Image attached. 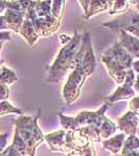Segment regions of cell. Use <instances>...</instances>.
Returning <instances> with one entry per match:
<instances>
[{
  "label": "cell",
  "instance_id": "33",
  "mask_svg": "<svg viewBox=\"0 0 139 156\" xmlns=\"http://www.w3.org/2000/svg\"><path fill=\"white\" fill-rule=\"evenodd\" d=\"M131 3L135 4V9L139 12V0H135V1H131Z\"/></svg>",
  "mask_w": 139,
  "mask_h": 156
},
{
  "label": "cell",
  "instance_id": "15",
  "mask_svg": "<svg viewBox=\"0 0 139 156\" xmlns=\"http://www.w3.org/2000/svg\"><path fill=\"white\" fill-rule=\"evenodd\" d=\"M126 140H127V135L121 132L118 133V134H115L114 136L110 137L109 140H102V144L103 148L112 153L113 155H117L120 154L121 151H122Z\"/></svg>",
  "mask_w": 139,
  "mask_h": 156
},
{
  "label": "cell",
  "instance_id": "17",
  "mask_svg": "<svg viewBox=\"0 0 139 156\" xmlns=\"http://www.w3.org/2000/svg\"><path fill=\"white\" fill-rule=\"evenodd\" d=\"M117 128L118 126L112 120H110L109 118L106 117V119L102 125V128H100V137H102V140H109L110 137L114 136Z\"/></svg>",
  "mask_w": 139,
  "mask_h": 156
},
{
  "label": "cell",
  "instance_id": "35",
  "mask_svg": "<svg viewBox=\"0 0 139 156\" xmlns=\"http://www.w3.org/2000/svg\"><path fill=\"white\" fill-rule=\"evenodd\" d=\"M112 156H120V154H117V155H112Z\"/></svg>",
  "mask_w": 139,
  "mask_h": 156
},
{
  "label": "cell",
  "instance_id": "1",
  "mask_svg": "<svg viewBox=\"0 0 139 156\" xmlns=\"http://www.w3.org/2000/svg\"><path fill=\"white\" fill-rule=\"evenodd\" d=\"M96 60L91 43L89 32L83 34V43L81 47L77 66L68 76L61 92V96L67 105H72L81 96V92L84 87L86 79L94 73Z\"/></svg>",
  "mask_w": 139,
  "mask_h": 156
},
{
  "label": "cell",
  "instance_id": "2",
  "mask_svg": "<svg viewBox=\"0 0 139 156\" xmlns=\"http://www.w3.org/2000/svg\"><path fill=\"white\" fill-rule=\"evenodd\" d=\"M110 106L109 103H103V106L98 108L96 112L82 110L77 117H67L59 112L61 126L66 131L81 129L93 142H102L100 128L106 119V112Z\"/></svg>",
  "mask_w": 139,
  "mask_h": 156
},
{
  "label": "cell",
  "instance_id": "25",
  "mask_svg": "<svg viewBox=\"0 0 139 156\" xmlns=\"http://www.w3.org/2000/svg\"><path fill=\"white\" fill-rule=\"evenodd\" d=\"M129 108L131 112L139 115V96H135L130 100L129 102Z\"/></svg>",
  "mask_w": 139,
  "mask_h": 156
},
{
  "label": "cell",
  "instance_id": "27",
  "mask_svg": "<svg viewBox=\"0 0 139 156\" xmlns=\"http://www.w3.org/2000/svg\"><path fill=\"white\" fill-rule=\"evenodd\" d=\"M11 31L9 30H2L1 34H0V41H1V50L4 46V43L6 41H9L11 40Z\"/></svg>",
  "mask_w": 139,
  "mask_h": 156
},
{
  "label": "cell",
  "instance_id": "18",
  "mask_svg": "<svg viewBox=\"0 0 139 156\" xmlns=\"http://www.w3.org/2000/svg\"><path fill=\"white\" fill-rule=\"evenodd\" d=\"M130 3L131 1H128V0H123V1H112L111 2V7L109 9V15L110 16H119V15L125 14L126 12L130 9Z\"/></svg>",
  "mask_w": 139,
  "mask_h": 156
},
{
  "label": "cell",
  "instance_id": "28",
  "mask_svg": "<svg viewBox=\"0 0 139 156\" xmlns=\"http://www.w3.org/2000/svg\"><path fill=\"white\" fill-rule=\"evenodd\" d=\"M0 85H1V96H0V99H1V101H6L7 98H9V87L4 84H0Z\"/></svg>",
  "mask_w": 139,
  "mask_h": 156
},
{
  "label": "cell",
  "instance_id": "30",
  "mask_svg": "<svg viewBox=\"0 0 139 156\" xmlns=\"http://www.w3.org/2000/svg\"><path fill=\"white\" fill-rule=\"evenodd\" d=\"M132 69L134 70V72H135L136 74L139 75V59L134 60L133 66H132Z\"/></svg>",
  "mask_w": 139,
  "mask_h": 156
},
{
  "label": "cell",
  "instance_id": "6",
  "mask_svg": "<svg viewBox=\"0 0 139 156\" xmlns=\"http://www.w3.org/2000/svg\"><path fill=\"white\" fill-rule=\"evenodd\" d=\"M40 115L41 112L39 110L35 117L23 115L14 120V132H16L26 145V156L36 155L37 148L45 140V135L38 125Z\"/></svg>",
  "mask_w": 139,
  "mask_h": 156
},
{
  "label": "cell",
  "instance_id": "12",
  "mask_svg": "<svg viewBox=\"0 0 139 156\" xmlns=\"http://www.w3.org/2000/svg\"><path fill=\"white\" fill-rule=\"evenodd\" d=\"M66 133L64 129L58 130L52 133H48L45 135V142L47 143L49 149L52 152L65 153V143H66Z\"/></svg>",
  "mask_w": 139,
  "mask_h": 156
},
{
  "label": "cell",
  "instance_id": "14",
  "mask_svg": "<svg viewBox=\"0 0 139 156\" xmlns=\"http://www.w3.org/2000/svg\"><path fill=\"white\" fill-rule=\"evenodd\" d=\"M135 90L133 87H129L127 84H121L120 87H117V90H115L113 94H111L110 96L105 97L103 99V103H109L110 105H112L113 103L121 101V100H128L132 99L136 96Z\"/></svg>",
  "mask_w": 139,
  "mask_h": 156
},
{
  "label": "cell",
  "instance_id": "23",
  "mask_svg": "<svg viewBox=\"0 0 139 156\" xmlns=\"http://www.w3.org/2000/svg\"><path fill=\"white\" fill-rule=\"evenodd\" d=\"M32 1H6V9L26 12Z\"/></svg>",
  "mask_w": 139,
  "mask_h": 156
},
{
  "label": "cell",
  "instance_id": "13",
  "mask_svg": "<svg viewBox=\"0 0 139 156\" xmlns=\"http://www.w3.org/2000/svg\"><path fill=\"white\" fill-rule=\"evenodd\" d=\"M118 36H119V41L118 42L121 44V46L133 57H136L137 59H139V37L132 36V34H128L123 30L118 31Z\"/></svg>",
  "mask_w": 139,
  "mask_h": 156
},
{
  "label": "cell",
  "instance_id": "10",
  "mask_svg": "<svg viewBox=\"0 0 139 156\" xmlns=\"http://www.w3.org/2000/svg\"><path fill=\"white\" fill-rule=\"evenodd\" d=\"M111 2L109 0H80L79 3L83 9V19L88 21L100 12H109Z\"/></svg>",
  "mask_w": 139,
  "mask_h": 156
},
{
  "label": "cell",
  "instance_id": "8",
  "mask_svg": "<svg viewBox=\"0 0 139 156\" xmlns=\"http://www.w3.org/2000/svg\"><path fill=\"white\" fill-rule=\"evenodd\" d=\"M93 146V140L81 129L70 130L66 133L65 153L66 156H84Z\"/></svg>",
  "mask_w": 139,
  "mask_h": 156
},
{
  "label": "cell",
  "instance_id": "5",
  "mask_svg": "<svg viewBox=\"0 0 139 156\" xmlns=\"http://www.w3.org/2000/svg\"><path fill=\"white\" fill-rule=\"evenodd\" d=\"M52 1H32L26 12L28 19L40 37L54 36L61 26V21L51 14Z\"/></svg>",
  "mask_w": 139,
  "mask_h": 156
},
{
  "label": "cell",
  "instance_id": "31",
  "mask_svg": "<svg viewBox=\"0 0 139 156\" xmlns=\"http://www.w3.org/2000/svg\"><path fill=\"white\" fill-rule=\"evenodd\" d=\"M120 156H139V151L138 150H135V151H131V152H128L126 154L121 155Z\"/></svg>",
  "mask_w": 139,
  "mask_h": 156
},
{
  "label": "cell",
  "instance_id": "22",
  "mask_svg": "<svg viewBox=\"0 0 139 156\" xmlns=\"http://www.w3.org/2000/svg\"><path fill=\"white\" fill-rule=\"evenodd\" d=\"M65 3H66V1H64V0H55V1H52L51 14L54 15V17L55 19L60 20V21L63 18Z\"/></svg>",
  "mask_w": 139,
  "mask_h": 156
},
{
  "label": "cell",
  "instance_id": "3",
  "mask_svg": "<svg viewBox=\"0 0 139 156\" xmlns=\"http://www.w3.org/2000/svg\"><path fill=\"white\" fill-rule=\"evenodd\" d=\"M82 43L83 34H81L77 30L73 34L70 42L63 45L54 62L47 68L46 82L58 83L66 76L67 73H71L73 71L77 66V60L82 47Z\"/></svg>",
  "mask_w": 139,
  "mask_h": 156
},
{
  "label": "cell",
  "instance_id": "4",
  "mask_svg": "<svg viewBox=\"0 0 139 156\" xmlns=\"http://www.w3.org/2000/svg\"><path fill=\"white\" fill-rule=\"evenodd\" d=\"M100 58L112 79L116 83L123 84L128 71L133 66L134 57L132 55L121 46L119 42H115L103 51Z\"/></svg>",
  "mask_w": 139,
  "mask_h": 156
},
{
  "label": "cell",
  "instance_id": "20",
  "mask_svg": "<svg viewBox=\"0 0 139 156\" xmlns=\"http://www.w3.org/2000/svg\"><path fill=\"white\" fill-rule=\"evenodd\" d=\"M139 149V137L137 135H131V136H128L127 140L125 142V145H123L122 151H121L120 154L123 155L128 152H131V151H135Z\"/></svg>",
  "mask_w": 139,
  "mask_h": 156
},
{
  "label": "cell",
  "instance_id": "32",
  "mask_svg": "<svg viewBox=\"0 0 139 156\" xmlns=\"http://www.w3.org/2000/svg\"><path fill=\"white\" fill-rule=\"evenodd\" d=\"M134 90H135L136 93H139V75L136 76L135 83H134Z\"/></svg>",
  "mask_w": 139,
  "mask_h": 156
},
{
  "label": "cell",
  "instance_id": "24",
  "mask_svg": "<svg viewBox=\"0 0 139 156\" xmlns=\"http://www.w3.org/2000/svg\"><path fill=\"white\" fill-rule=\"evenodd\" d=\"M136 76H137V74L134 72V70L130 69L127 73V76H126V79H125L123 84H127V85H129V87H133L134 83H135V80H136Z\"/></svg>",
  "mask_w": 139,
  "mask_h": 156
},
{
  "label": "cell",
  "instance_id": "16",
  "mask_svg": "<svg viewBox=\"0 0 139 156\" xmlns=\"http://www.w3.org/2000/svg\"><path fill=\"white\" fill-rule=\"evenodd\" d=\"M19 34L27 42V44H28L30 47H34V45L36 44L38 42V40L40 39L37 30L35 29V26L32 25V22L26 18H25L23 25H22L21 29H20Z\"/></svg>",
  "mask_w": 139,
  "mask_h": 156
},
{
  "label": "cell",
  "instance_id": "26",
  "mask_svg": "<svg viewBox=\"0 0 139 156\" xmlns=\"http://www.w3.org/2000/svg\"><path fill=\"white\" fill-rule=\"evenodd\" d=\"M0 156H23L21 153H19L15 148H13L12 146H9L3 152L0 153Z\"/></svg>",
  "mask_w": 139,
  "mask_h": 156
},
{
  "label": "cell",
  "instance_id": "29",
  "mask_svg": "<svg viewBox=\"0 0 139 156\" xmlns=\"http://www.w3.org/2000/svg\"><path fill=\"white\" fill-rule=\"evenodd\" d=\"M9 133H3V134L0 135V140H1V147H0V153L3 152L4 150L6 149V142H7V138H9Z\"/></svg>",
  "mask_w": 139,
  "mask_h": 156
},
{
  "label": "cell",
  "instance_id": "11",
  "mask_svg": "<svg viewBox=\"0 0 139 156\" xmlns=\"http://www.w3.org/2000/svg\"><path fill=\"white\" fill-rule=\"evenodd\" d=\"M117 126L118 129L127 136L136 135L139 126V115L129 110L117 119Z\"/></svg>",
  "mask_w": 139,
  "mask_h": 156
},
{
  "label": "cell",
  "instance_id": "21",
  "mask_svg": "<svg viewBox=\"0 0 139 156\" xmlns=\"http://www.w3.org/2000/svg\"><path fill=\"white\" fill-rule=\"evenodd\" d=\"M7 114H15L20 115H23V110L20 108L15 107L11 102H9L7 100L6 101H1V112H0V115H4Z\"/></svg>",
  "mask_w": 139,
  "mask_h": 156
},
{
  "label": "cell",
  "instance_id": "9",
  "mask_svg": "<svg viewBox=\"0 0 139 156\" xmlns=\"http://www.w3.org/2000/svg\"><path fill=\"white\" fill-rule=\"evenodd\" d=\"M25 18H26V12L6 9V11L0 17V21H1L0 29L1 31L6 29H11L16 34H19Z\"/></svg>",
  "mask_w": 139,
  "mask_h": 156
},
{
  "label": "cell",
  "instance_id": "34",
  "mask_svg": "<svg viewBox=\"0 0 139 156\" xmlns=\"http://www.w3.org/2000/svg\"><path fill=\"white\" fill-rule=\"evenodd\" d=\"M137 134L139 135V126H138V130H137Z\"/></svg>",
  "mask_w": 139,
  "mask_h": 156
},
{
  "label": "cell",
  "instance_id": "7",
  "mask_svg": "<svg viewBox=\"0 0 139 156\" xmlns=\"http://www.w3.org/2000/svg\"><path fill=\"white\" fill-rule=\"evenodd\" d=\"M112 31H123L139 37V12L136 9H129L125 14L119 15L112 21H108L102 25Z\"/></svg>",
  "mask_w": 139,
  "mask_h": 156
},
{
  "label": "cell",
  "instance_id": "19",
  "mask_svg": "<svg viewBox=\"0 0 139 156\" xmlns=\"http://www.w3.org/2000/svg\"><path fill=\"white\" fill-rule=\"evenodd\" d=\"M17 81V75L15 74V72L13 70L9 69L7 67H6L3 65V62L1 64V80L0 84H4V85H12L13 83Z\"/></svg>",
  "mask_w": 139,
  "mask_h": 156
}]
</instances>
